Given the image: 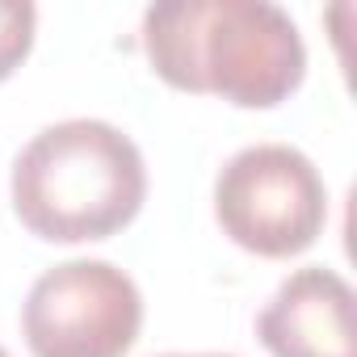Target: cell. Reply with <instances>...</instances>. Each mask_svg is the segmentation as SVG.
I'll return each instance as SVG.
<instances>
[{
  "label": "cell",
  "mask_w": 357,
  "mask_h": 357,
  "mask_svg": "<svg viewBox=\"0 0 357 357\" xmlns=\"http://www.w3.org/2000/svg\"><path fill=\"white\" fill-rule=\"evenodd\" d=\"M164 357H231V353H164Z\"/></svg>",
  "instance_id": "obj_7"
},
{
  "label": "cell",
  "mask_w": 357,
  "mask_h": 357,
  "mask_svg": "<svg viewBox=\"0 0 357 357\" xmlns=\"http://www.w3.org/2000/svg\"><path fill=\"white\" fill-rule=\"evenodd\" d=\"M0 357H9V353H5V349H0Z\"/></svg>",
  "instance_id": "obj_8"
},
{
  "label": "cell",
  "mask_w": 357,
  "mask_h": 357,
  "mask_svg": "<svg viewBox=\"0 0 357 357\" xmlns=\"http://www.w3.org/2000/svg\"><path fill=\"white\" fill-rule=\"evenodd\" d=\"M257 336L273 357H357L353 286L328 265L294 269L257 315Z\"/></svg>",
  "instance_id": "obj_5"
},
{
  "label": "cell",
  "mask_w": 357,
  "mask_h": 357,
  "mask_svg": "<svg viewBox=\"0 0 357 357\" xmlns=\"http://www.w3.org/2000/svg\"><path fill=\"white\" fill-rule=\"evenodd\" d=\"M38 9L26 0H0V80H9L34 47Z\"/></svg>",
  "instance_id": "obj_6"
},
{
  "label": "cell",
  "mask_w": 357,
  "mask_h": 357,
  "mask_svg": "<svg viewBox=\"0 0 357 357\" xmlns=\"http://www.w3.org/2000/svg\"><path fill=\"white\" fill-rule=\"evenodd\" d=\"M143 328L135 278L109 261L51 265L26 294L22 336L34 357H126Z\"/></svg>",
  "instance_id": "obj_4"
},
{
  "label": "cell",
  "mask_w": 357,
  "mask_h": 357,
  "mask_svg": "<svg viewBox=\"0 0 357 357\" xmlns=\"http://www.w3.org/2000/svg\"><path fill=\"white\" fill-rule=\"evenodd\" d=\"M215 219L244 252L286 261L319 240L328 223V185L298 147L252 143L219 168Z\"/></svg>",
  "instance_id": "obj_3"
},
{
  "label": "cell",
  "mask_w": 357,
  "mask_h": 357,
  "mask_svg": "<svg viewBox=\"0 0 357 357\" xmlns=\"http://www.w3.org/2000/svg\"><path fill=\"white\" fill-rule=\"evenodd\" d=\"M143 51L164 84L240 109H273L307 76L303 34L273 0H160L143 13Z\"/></svg>",
  "instance_id": "obj_1"
},
{
  "label": "cell",
  "mask_w": 357,
  "mask_h": 357,
  "mask_svg": "<svg viewBox=\"0 0 357 357\" xmlns=\"http://www.w3.org/2000/svg\"><path fill=\"white\" fill-rule=\"evenodd\" d=\"M13 215L51 244L109 240L147 198L139 143L101 118L43 126L13 160Z\"/></svg>",
  "instance_id": "obj_2"
}]
</instances>
